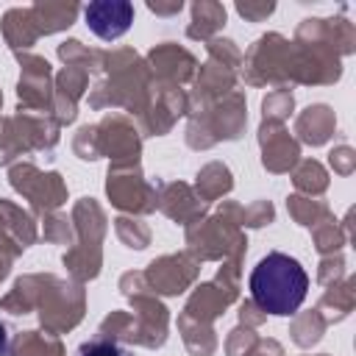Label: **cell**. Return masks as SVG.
I'll use <instances>...</instances> for the list:
<instances>
[{"instance_id": "obj_1", "label": "cell", "mask_w": 356, "mask_h": 356, "mask_svg": "<svg viewBox=\"0 0 356 356\" xmlns=\"http://www.w3.org/2000/svg\"><path fill=\"white\" fill-rule=\"evenodd\" d=\"M309 292V275L303 264L289 253H267L250 273V298L267 314H292L300 309Z\"/></svg>"}, {"instance_id": "obj_2", "label": "cell", "mask_w": 356, "mask_h": 356, "mask_svg": "<svg viewBox=\"0 0 356 356\" xmlns=\"http://www.w3.org/2000/svg\"><path fill=\"white\" fill-rule=\"evenodd\" d=\"M86 25L100 39H117L122 36L134 22V6L125 0H100L86 6Z\"/></svg>"}, {"instance_id": "obj_3", "label": "cell", "mask_w": 356, "mask_h": 356, "mask_svg": "<svg viewBox=\"0 0 356 356\" xmlns=\"http://www.w3.org/2000/svg\"><path fill=\"white\" fill-rule=\"evenodd\" d=\"M78 356H122V350L108 339H92V342L81 345Z\"/></svg>"}]
</instances>
